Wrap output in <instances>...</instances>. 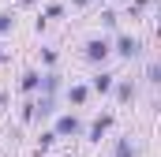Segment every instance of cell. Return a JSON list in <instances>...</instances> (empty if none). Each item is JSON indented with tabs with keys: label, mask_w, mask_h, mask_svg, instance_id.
<instances>
[{
	"label": "cell",
	"mask_w": 161,
	"mask_h": 157,
	"mask_svg": "<svg viewBox=\"0 0 161 157\" xmlns=\"http://www.w3.org/2000/svg\"><path fill=\"white\" fill-rule=\"evenodd\" d=\"M71 101H75V105H82V101H86V90H82V86H75V90H71Z\"/></svg>",
	"instance_id": "9c48e42d"
},
{
	"label": "cell",
	"mask_w": 161,
	"mask_h": 157,
	"mask_svg": "<svg viewBox=\"0 0 161 157\" xmlns=\"http://www.w3.org/2000/svg\"><path fill=\"white\" fill-rule=\"evenodd\" d=\"M4 30H11V15H0V34Z\"/></svg>",
	"instance_id": "30bf717a"
},
{
	"label": "cell",
	"mask_w": 161,
	"mask_h": 157,
	"mask_svg": "<svg viewBox=\"0 0 161 157\" xmlns=\"http://www.w3.org/2000/svg\"><path fill=\"white\" fill-rule=\"evenodd\" d=\"M116 157H135V146L131 142H116Z\"/></svg>",
	"instance_id": "52a82bcc"
},
{
	"label": "cell",
	"mask_w": 161,
	"mask_h": 157,
	"mask_svg": "<svg viewBox=\"0 0 161 157\" xmlns=\"http://www.w3.org/2000/svg\"><path fill=\"white\" fill-rule=\"evenodd\" d=\"M75 131H79V120L75 116H64L60 123H56V135H75Z\"/></svg>",
	"instance_id": "7a4b0ae2"
},
{
	"label": "cell",
	"mask_w": 161,
	"mask_h": 157,
	"mask_svg": "<svg viewBox=\"0 0 161 157\" xmlns=\"http://www.w3.org/2000/svg\"><path fill=\"white\" fill-rule=\"evenodd\" d=\"M135 52H139V41H135V38H120V56H127V60H131Z\"/></svg>",
	"instance_id": "277c9868"
},
{
	"label": "cell",
	"mask_w": 161,
	"mask_h": 157,
	"mask_svg": "<svg viewBox=\"0 0 161 157\" xmlns=\"http://www.w3.org/2000/svg\"><path fill=\"white\" fill-rule=\"evenodd\" d=\"M86 56H90V60H105V56H109V45H105V41H90V45H86Z\"/></svg>",
	"instance_id": "6da1fadb"
},
{
	"label": "cell",
	"mask_w": 161,
	"mask_h": 157,
	"mask_svg": "<svg viewBox=\"0 0 161 157\" xmlns=\"http://www.w3.org/2000/svg\"><path fill=\"white\" fill-rule=\"evenodd\" d=\"M116 97H120V101H131V97H135L131 82H120V86H116Z\"/></svg>",
	"instance_id": "8992f818"
},
{
	"label": "cell",
	"mask_w": 161,
	"mask_h": 157,
	"mask_svg": "<svg viewBox=\"0 0 161 157\" xmlns=\"http://www.w3.org/2000/svg\"><path fill=\"white\" fill-rule=\"evenodd\" d=\"M94 90H101V94L113 90V75H97V78H94Z\"/></svg>",
	"instance_id": "5b68a950"
},
{
	"label": "cell",
	"mask_w": 161,
	"mask_h": 157,
	"mask_svg": "<svg viewBox=\"0 0 161 157\" xmlns=\"http://www.w3.org/2000/svg\"><path fill=\"white\" fill-rule=\"evenodd\" d=\"M34 86H38V75H34V71H26V75H23V90H34Z\"/></svg>",
	"instance_id": "ba28073f"
},
{
	"label": "cell",
	"mask_w": 161,
	"mask_h": 157,
	"mask_svg": "<svg viewBox=\"0 0 161 157\" xmlns=\"http://www.w3.org/2000/svg\"><path fill=\"white\" fill-rule=\"evenodd\" d=\"M113 123V116H101V120H94V127H90V138H97L101 142V135H105V127Z\"/></svg>",
	"instance_id": "3957f363"
}]
</instances>
